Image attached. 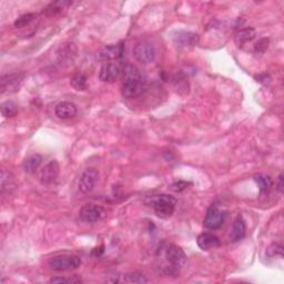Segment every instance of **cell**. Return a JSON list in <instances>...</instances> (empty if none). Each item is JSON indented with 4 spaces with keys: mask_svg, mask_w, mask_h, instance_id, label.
Returning <instances> with one entry per match:
<instances>
[{
    "mask_svg": "<svg viewBox=\"0 0 284 284\" xmlns=\"http://www.w3.org/2000/svg\"><path fill=\"white\" fill-rule=\"evenodd\" d=\"M108 215V212L105 208L94 203H86L82 206L79 211L80 220L87 223H97L105 220Z\"/></svg>",
    "mask_w": 284,
    "mask_h": 284,
    "instance_id": "cell-5",
    "label": "cell"
},
{
    "mask_svg": "<svg viewBox=\"0 0 284 284\" xmlns=\"http://www.w3.org/2000/svg\"><path fill=\"white\" fill-rule=\"evenodd\" d=\"M50 283H80L81 281L78 279H68V278H53L49 280Z\"/></svg>",
    "mask_w": 284,
    "mask_h": 284,
    "instance_id": "cell-29",
    "label": "cell"
},
{
    "mask_svg": "<svg viewBox=\"0 0 284 284\" xmlns=\"http://www.w3.org/2000/svg\"><path fill=\"white\" fill-rule=\"evenodd\" d=\"M246 222L243 220L242 215H238L235 218L233 225H232V229L230 232V240L231 242H239L243 240V238L246 237Z\"/></svg>",
    "mask_w": 284,
    "mask_h": 284,
    "instance_id": "cell-15",
    "label": "cell"
},
{
    "mask_svg": "<svg viewBox=\"0 0 284 284\" xmlns=\"http://www.w3.org/2000/svg\"><path fill=\"white\" fill-rule=\"evenodd\" d=\"M198 246L202 251H209L212 249H215L220 246V240L217 235L209 233V232H205L201 233L197 239Z\"/></svg>",
    "mask_w": 284,
    "mask_h": 284,
    "instance_id": "cell-14",
    "label": "cell"
},
{
    "mask_svg": "<svg viewBox=\"0 0 284 284\" xmlns=\"http://www.w3.org/2000/svg\"><path fill=\"white\" fill-rule=\"evenodd\" d=\"M60 173V166L57 160H51L39 172V181L43 186L54 183Z\"/></svg>",
    "mask_w": 284,
    "mask_h": 284,
    "instance_id": "cell-9",
    "label": "cell"
},
{
    "mask_svg": "<svg viewBox=\"0 0 284 284\" xmlns=\"http://www.w3.org/2000/svg\"><path fill=\"white\" fill-rule=\"evenodd\" d=\"M1 114L5 118H14L18 114V108L11 101H6L1 105Z\"/></svg>",
    "mask_w": 284,
    "mask_h": 284,
    "instance_id": "cell-24",
    "label": "cell"
},
{
    "mask_svg": "<svg viewBox=\"0 0 284 284\" xmlns=\"http://www.w3.org/2000/svg\"><path fill=\"white\" fill-rule=\"evenodd\" d=\"M269 42H270V40L267 38L260 39L259 41L257 42V45H255V47H254L255 51H257V53H259V54L265 53V51L267 49V47H269Z\"/></svg>",
    "mask_w": 284,
    "mask_h": 284,
    "instance_id": "cell-28",
    "label": "cell"
},
{
    "mask_svg": "<svg viewBox=\"0 0 284 284\" xmlns=\"http://www.w3.org/2000/svg\"><path fill=\"white\" fill-rule=\"evenodd\" d=\"M123 53H125V45L123 42H120L118 45H109L106 46L100 51V58L105 60L107 62H111L114 60H118L122 58Z\"/></svg>",
    "mask_w": 284,
    "mask_h": 284,
    "instance_id": "cell-12",
    "label": "cell"
},
{
    "mask_svg": "<svg viewBox=\"0 0 284 284\" xmlns=\"http://www.w3.org/2000/svg\"><path fill=\"white\" fill-rule=\"evenodd\" d=\"M23 75L21 74H11L1 77V91L5 93L6 89L9 88H16L19 82H21Z\"/></svg>",
    "mask_w": 284,
    "mask_h": 284,
    "instance_id": "cell-20",
    "label": "cell"
},
{
    "mask_svg": "<svg viewBox=\"0 0 284 284\" xmlns=\"http://www.w3.org/2000/svg\"><path fill=\"white\" fill-rule=\"evenodd\" d=\"M120 74H121V68L119 65L114 62H106L99 71V79L102 82H114L119 78Z\"/></svg>",
    "mask_w": 284,
    "mask_h": 284,
    "instance_id": "cell-10",
    "label": "cell"
},
{
    "mask_svg": "<svg viewBox=\"0 0 284 284\" xmlns=\"http://www.w3.org/2000/svg\"><path fill=\"white\" fill-rule=\"evenodd\" d=\"M77 54V49L74 43H69L68 46L61 47V53L59 54V61L61 63H73Z\"/></svg>",
    "mask_w": 284,
    "mask_h": 284,
    "instance_id": "cell-21",
    "label": "cell"
},
{
    "mask_svg": "<svg viewBox=\"0 0 284 284\" xmlns=\"http://www.w3.org/2000/svg\"><path fill=\"white\" fill-rule=\"evenodd\" d=\"M267 254L270 255V257H277L279 255L280 258L283 257V247L282 246H279V245H272L269 247H267Z\"/></svg>",
    "mask_w": 284,
    "mask_h": 284,
    "instance_id": "cell-27",
    "label": "cell"
},
{
    "mask_svg": "<svg viewBox=\"0 0 284 284\" xmlns=\"http://www.w3.org/2000/svg\"><path fill=\"white\" fill-rule=\"evenodd\" d=\"M73 5V1H66V0H59V1H54L48 5L45 9L42 10V14L46 16H56L63 10L67 9L68 7Z\"/></svg>",
    "mask_w": 284,
    "mask_h": 284,
    "instance_id": "cell-17",
    "label": "cell"
},
{
    "mask_svg": "<svg viewBox=\"0 0 284 284\" xmlns=\"http://www.w3.org/2000/svg\"><path fill=\"white\" fill-rule=\"evenodd\" d=\"M36 14H25L22 16H20L19 18L16 19L15 21V27L17 28H22V27H26L27 25H29L31 21H34L36 19Z\"/></svg>",
    "mask_w": 284,
    "mask_h": 284,
    "instance_id": "cell-26",
    "label": "cell"
},
{
    "mask_svg": "<svg viewBox=\"0 0 284 284\" xmlns=\"http://www.w3.org/2000/svg\"><path fill=\"white\" fill-rule=\"evenodd\" d=\"M70 85L77 91H85L88 87L87 83V77L82 74L75 75L70 80Z\"/></svg>",
    "mask_w": 284,
    "mask_h": 284,
    "instance_id": "cell-23",
    "label": "cell"
},
{
    "mask_svg": "<svg viewBox=\"0 0 284 284\" xmlns=\"http://www.w3.org/2000/svg\"><path fill=\"white\" fill-rule=\"evenodd\" d=\"M99 179V172L95 168H88L80 175L78 188L82 193H90L95 189Z\"/></svg>",
    "mask_w": 284,
    "mask_h": 284,
    "instance_id": "cell-7",
    "label": "cell"
},
{
    "mask_svg": "<svg viewBox=\"0 0 284 284\" xmlns=\"http://www.w3.org/2000/svg\"><path fill=\"white\" fill-rule=\"evenodd\" d=\"M78 113L77 106L73 102L69 101H62L59 102L55 108V114L59 119L62 120H69L76 117V114Z\"/></svg>",
    "mask_w": 284,
    "mask_h": 284,
    "instance_id": "cell-13",
    "label": "cell"
},
{
    "mask_svg": "<svg viewBox=\"0 0 284 284\" xmlns=\"http://www.w3.org/2000/svg\"><path fill=\"white\" fill-rule=\"evenodd\" d=\"M226 214L217 206H211L207 211L203 225L209 230H218L225 223Z\"/></svg>",
    "mask_w": 284,
    "mask_h": 284,
    "instance_id": "cell-8",
    "label": "cell"
},
{
    "mask_svg": "<svg viewBox=\"0 0 284 284\" xmlns=\"http://www.w3.org/2000/svg\"><path fill=\"white\" fill-rule=\"evenodd\" d=\"M278 189L282 192L283 190V175L282 174H280V177H279V185H278Z\"/></svg>",
    "mask_w": 284,
    "mask_h": 284,
    "instance_id": "cell-31",
    "label": "cell"
},
{
    "mask_svg": "<svg viewBox=\"0 0 284 284\" xmlns=\"http://www.w3.org/2000/svg\"><path fill=\"white\" fill-rule=\"evenodd\" d=\"M150 206L153 208L155 214L160 218L167 219L173 214L177 207V200L172 195L160 194L150 199Z\"/></svg>",
    "mask_w": 284,
    "mask_h": 284,
    "instance_id": "cell-3",
    "label": "cell"
},
{
    "mask_svg": "<svg viewBox=\"0 0 284 284\" xmlns=\"http://www.w3.org/2000/svg\"><path fill=\"white\" fill-rule=\"evenodd\" d=\"M0 181H1V193L5 194L7 193H11L15 189H16V181H15V177L10 172L2 170L1 171V178H0Z\"/></svg>",
    "mask_w": 284,
    "mask_h": 284,
    "instance_id": "cell-18",
    "label": "cell"
},
{
    "mask_svg": "<svg viewBox=\"0 0 284 284\" xmlns=\"http://www.w3.org/2000/svg\"><path fill=\"white\" fill-rule=\"evenodd\" d=\"M191 185V183L189 182H186V181H178V182H175L172 185V190L175 191V192H180V191H183V190H186L188 186Z\"/></svg>",
    "mask_w": 284,
    "mask_h": 284,
    "instance_id": "cell-30",
    "label": "cell"
},
{
    "mask_svg": "<svg viewBox=\"0 0 284 284\" xmlns=\"http://www.w3.org/2000/svg\"><path fill=\"white\" fill-rule=\"evenodd\" d=\"M81 265V259L78 255H59L53 258L48 263L50 270L55 272H65L76 270Z\"/></svg>",
    "mask_w": 284,
    "mask_h": 284,
    "instance_id": "cell-4",
    "label": "cell"
},
{
    "mask_svg": "<svg viewBox=\"0 0 284 284\" xmlns=\"http://www.w3.org/2000/svg\"><path fill=\"white\" fill-rule=\"evenodd\" d=\"M123 281L128 283H148L149 280L141 272H130V273H127L125 275Z\"/></svg>",
    "mask_w": 284,
    "mask_h": 284,
    "instance_id": "cell-25",
    "label": "cell"
},
{
    "mask_svg": "<svg viewBox=\"0 0 284 284\" xmlns=\"http://www.w3.org/2000/svg\"><path fill=\"white\" fill-rule=\"evenodd\" d=\"M254 181L259 187V190L261 193H267L271 190L272 186H273V182L270 177L263 174H258L254 177Z\"/></svg>",
    "mask_w": 284,
    "mask_h": 284,
    "instance_id": "cell-22",
    "label": "cell"
},
{
    "mask_svg": "<svg viewBox=\"0 0 284 284\" xmlns=\"http://www.w3.org/2000/svg\"><path fill=\"white\" fill-rule=\"evenodd\" d=\"M133 56L138 62L142 63V65H148V63L154 61L157 50L150 41L143 40V41H140L134 46Z\"/></svg>",
    "mask_w": 284,
    "mask_h": 284,
    "instance_id": "cell-6",
    "label": "cell"
},
{
    "mask_svg": "<svg viewBox=\"0 0 284 284\" xmlns=\"http://www.w3.org/2000/svg\"><path fill=\"white\" fill-rule=\"evenodd\" d=\"M146 87V81L141 73L133 65H126L123 68V81L121 93L125 98L133 99L142 95Z\"/></svg>",
    "mask_w": 284,
    "mask_h": 284,
    "instance_id": "cell-1",
    "label": "cell"
},
{
    "mask_svg": "<svg viewBox=\"0 0 284 284\" xmlns=\"http://www.w3.org/2000/svg\"><path fill=\"white\" fill-rule=\"evenodd\" d=\"M173 42L175 43V46L180 48L194 47L199 42V35L191 33V31L179 30L173 36Z\"/></svg>",
    "mask_w": 284,
    "mask_h": 284,
    "instance_id": "cell-11",
    "label": "cell"
},
{
    "mask_svg": "<svg viewBox=\"0 0 284 284\" xmlns=\"http://www.w3.org/2000/svg\"><path fill=\"white\" fill-rule=\"evenodd\" d=\"M42 157L39 153H34L28 157L23 163V170L27 173H34L38 170V168L41 166Z\"/></svg>",
    "mask_w": 284,
    "mask_h": 284,
    "instance_id": "cell-19",
    "label": "cell"
},
{
    "mask_svg": "<svg viewBox=\"0 0 284 284\" xmlns=\"http://www.w3.org/2000/svg\"><path fill=\"white\" fill-rule=\"evenodd\" d=\"M255 35H257V33H255L253 28L251 27L243 28V29H240L238 33L235 34L234 41L239 47H242L245 46L246 43L251 42L252 40L255 38Z\"/></svg>",
    "mask_w": 284,
    "mask_h": 284,
    "instance_id": "cell-16",
    "label": "cell"
},
{
    "mask_svg": "<svg viewBox=\"0 0 284 284\" xmlns=\"http://www.w3.org/2000/svg\"><path fill=\"white\" fill-rule=\"evenodd\" d=\"M162 255L165 258V263L160 265L161 272L166 275H178L180 269L185 266L187 262V255L181 247L175 245H168L162 247Z\"/></svg>",
    "mask_w": 284,
    "mask_h": 284,
    "instance_id": "cell-2",
    "label": "cell"
}]
</instances>
